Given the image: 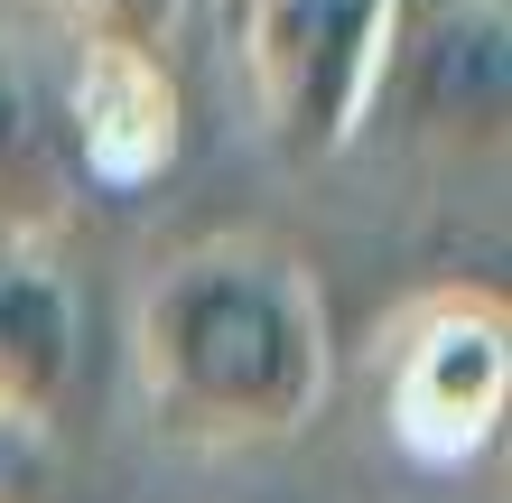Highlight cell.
I'll return each instance as SVG.
<instances>
[{"mask_svg":"<svg viewBox=\"0 0 512 503\" xmlns=\"http://www.w3.org/2000/svg\"><path fill=\"white\" fill-rule=\"evenodd\" d=\"M131 364L168 438L187 448H270L298 438L326 392V308L308 261L215 233L159 261L131 317Z\"/></svg>","mask_w":512,"mask_h":503,"instance_id":"obj_1","label":"cell"},{"mask_svg":"<svg viewBox=\"0 0 512 503\" xmlns=\"http://www.w3.org/2000/svg\"><path fill=\"white\" fill-rule=\"evenodd\" d=\"M382 47L391 0H243V75L289 159H336L364 140Z\"/></svg>","mask_w":512,"mask_h":503,"instance_id":"obj_2","label":"cell"},{"mask_svg":"<svg viewBox=\"0 0 512 503\" xmlns=\"http://www.w3.org/2000/svg\"><path fill=\"white\" fill-rule=\"evenodd\" d=\"M512 410V317L494 289H438L401 308L382 354V420L419 466H466L503 438Z\"/></svg>","mask_w":512,"mask_h":503,"instance_id":"obj_3","label":"cell"},{"mask_svg":"<svg viewBox=\"0 0 512 503\" xmlns=\"http://www.w3.org/2000/svg\"><path fill=\"white\" fill-rule=\"evenodd\" d=\"M503 47L512 19L503 0H391V47H382V94L373 122L401 112L419 140H503Z\"/></svg>","mask_w":512,"mask_h":503,"instance_id":"obj_4","label":"cell"},{"mask_svg":"<svg viewBox=\"0 0 512 503\" xmlns=\"http://www.w3.org/2000/svg\"><path fill=\"white\" fill-rule=\"evenodd\" d=\"M66 177L84 168L112 196L159 187L177 159V75L159 56H112V47H75L66 75V122H56Z\"/></svg>","mask_w":512,"mask_h":503,"instance_id":"obj_5","label":"cell"},{"mask_svg":"<svg viewBox=\"0 0 512 503\" xmlns=\"http://www.w3.org/2000/svg\"><path fill=\"white\" fill-rule=\"evenodd\" d=\"M84 373V308L47 243H0V429L47 438Z\"/></svg>","mask_w":512,"mask_h":503,"instance_id":"obj_6","label":"cell"},{"mask_svg":"<svg viewBox=\"0 0 512 503\" xmlns=\"http://www.w3.org/2000/svg\"><path fill=\"white\" fill-rule=\"evenodd\" d=\"M66 215V150L38 103V75L0 47V243H47Z\"/></svg>","mask_w":512,"mask_h":503,"instance_id":"obj_7","label":"cell"},{"mask_svg":"<svg viewBox=\"0 0 512 503\" xmlns=\"http://www.w3.org/2000/svg\"><path fill=\"white\" fill-rule=\"evenodd\" d=\"M56 19L75 28V47H112V56H159L187 28V0H47Z\"/></svg>","mask_w":512,"mask_h":503,"instance_id":"obj_8","label":"cell"},{"mask_svg":"<svg viewBox=\"0 0 512 503\" xmlns=\"http://www.w3.org/2000/svg\"><path fill=\"white\" fill-rule=\"evenodd\" d=\"M38 494V438L0 429V503H28Z\"/></svg>","mask_w":512,"mask_h":503,"instance_id":"obj_9","label":"cell"}]
</instances>
